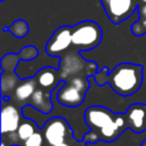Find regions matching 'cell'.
Listing matches in <instances>:
<instances>
[{"label": "cell", "instance_id": "4fadbf2b", "mask_svg": "<svg viewBox=\"0 0 146 146\" xmlns=\"http://www.w3.org/2000/svg\"><path fill=\"white\" fill-rule=\"evenodd\" d=\"M39 125L36 124L35 121L31 120V119H26L25 121L21 122L17 131L15 132L16 133V138H17V141H24L26 140L27 138H30L33 133H35L38 130H39Z\"/></svg>", "mask_w": 146, "mask_h": 146}, {"label": "cell", "instance_id": "3957f363", "mask_svg": "<svg viewBox=\"0 0 146 146\" xmlns=\"http://www.w3.org/2000/svg\"><path fill=\"white\" fill-rule=\"evenodd\" d=\"M88 89V78L79 75L71 76L66 81H62L59 83L57 91V100L63 106L78 107L84 102Z\"/></svg>", "mask_w": 146, "mask_h": 146}, {"label": "cell", "instance_id": "8992f818", "mask_svg": "<svg viewBox=\"0 0 146 146\" xmlns=\"http://www.w3.org/2000/svg\"><path fill=\"white\" fill-rule=\"evenodd\" d=\"M106 16L115 25L129 18L137 9V0H100Z\"/></svg>", "mask_w": 146, "mask_h": 146}, {"label": "cell", "instance_id": "cb8c5ba5", "mask_svg": "<svg viewBox=\"0 0 146 146\" xmlns=\"http://www.w3.org/2000/svg\"><path fill=\"white\" fill-rule=\"evenodd\" d=\"M1 1H5V0H1Z\"/></svg>", "mask_w": 146, "mask_h": 146}, {"label": "cell", "instance_id": "5b68a950", "mask_svg": "<svg viewBox=\"0 0 146 146\" xmlns=\"http://www.w3.org/2000/svg\"><path fill=\"white\" fill-rule=\"evenodd\" d=\"M41 131L47 146H54L74 139L71 125L62 116H52L48 119L44 125L41 128Z\"/></svg>", "mask_w": 146, "mask_h": 146}, {"label": "cell", "instance_id": "9c48e42d", "mask_svg": "<svg viewBox=\"0 0 146 146\" xmlns=\"http://www.w3.org/2000/svg\"><path fill=\"white\" fill-rule=\"evenodd\" d=\"M21 113L18 108L10 104L9 100L6 103L5 99H2V106H1V135H10L17 131L19 124H21Z\"/></svg>", "mask_w": 146, "mask_h": 146}, {"label": "cell", "instance_id": "30bf717a", "mask_svg": "<svg viewBox=\"0 0 146 146\" xmlns=\"http://www.w3.org/2000/svg\"><path fill=\"white\" fill-rule=\"evenodd\" d=\"M34 79L38 83L39 88L46 89L48 91H54L63 80L59 68H55L52 66H44L40 68L35 74Z\"/></svg>", "mask_w": 146, "mask_h": 146}, {"label": "cell", "instance_id": "7a4b0ae2", "mask_svg": "<svg viewBox=\"0 0 146 146\" xmlns=\"http://www.w3.org/2000/svg\"><path fill=\"white\" fill-rule=\"evenodd\" d=\"M107 73V67L95 73L98 86L110 83L111 88L122 97H129L137 92L143 83V66L135 63H120Z\"/></svg>", "mask_w": 146, "mask_h": 146}, {"label": "cell", "instance_id": "2e32d148", "mask_svg": "<svg viewBox=\"0 0 146 146\" xmlns=\"http://www.w3.org/2000/svg\"><path fill=\"white\" fill-rule=\"evenodd\" d=\"M44 137L41 130H38L35 133H33L30 138L22 141L21 146H44Z\"/></svg>", "mask_w": 146, "mask_h": 146}, {"label": "cell", "instance_id": "9a60e30c", "mask_svg": "<svg viewBox=\"0 0 146 146\" xmlns=\"http://www.w3.org/2000/svg\"><path fill=\"white\" fill-rule=\"evenodd\" d=\"M21 60H25V62H32L34 59H36V57L39 56V49L35 46H26L24 48H22V50L18 52Z\"/></svg>", "mask_w": 146, "mask_h": 146}, {"label": "cell", "instance_id": "8fae6325", "mask_svg": "<svg viewBox=\"0 0 146 146\" xmlns=\"http://www.w3.org/2000/svg\"><path fill=\"white\" fill-rule=\"evenodd\" d=\"M51 91L38 87L32 97L30 98V100L27 102V104L32 105L34 108H36L39 112L43 114H49L54 108L51 102Z\"/></svg>", "mask_w": 146, "mask_h": 146}, {"label": "cell", "instance_id": "ffe728a7", "mask_svg": "<svg viewBox=\"0 0 146 146\" xmlns=\"http://www.w3.org/2000/svg\"><path fill=\"white\" fill-rule=\"evenodd\" d=\"M140 146H146V139H144V140L141 141V144H140Z\"/></svg>", "mask_w": 146, "mask_h": 146}, {"label": "cell", "instance_id": "603a6c76", "mask_svg": "<svg viewBox=\"0 0 146 146\" xmlns=\"http://www.w3.org/2000/svg\"><path fill=\"white\" fill-rule=\"evenodd\" d=\"M141 2H143V3H146V0H141Z\"/></svg>", "mask_w": 146, "mask_h": 146}, {"label": "cell", "instance_id": "7402d4cb", "mask_svg": "<svg viewBox=\"0 0 146 146\" xmlns=\"http://www.w3.org/2000/svg\"><path fill=\"white\" fill-rule=\"evenodd\" d=\"M10 146H21V145H18V144H11Z\"/></svg>", "mask_w": 146, "mask_h": 146}, {"label": "cell", "instance_id": "ba28073f", "mask_svg": "<svg viewBox=\"0 0 146 146\" xmlns=\"http://www.w3.org/2000/svg\"><path fill=\"white\" fill-rule=\"evenodd\" d=\"M127 129L135 133H141L146 130V104L133 103L123 113Z\"/></svg>", "mask_w": 146, "mask_h": 146}, {"label": "cell", "instance_id": "6da1fadb", "mask_svg": "<svg viewBox=\"0 0 146 146\" xmlns=\"http://www.w3.org/2000/svg\"><path fill=\"white\" fill-rule=\"evenodd\" d=\"M83 119L90 129L83 136L87 144H95L99 140L113 143L127 129L123 113H114L104 106L88 107Z\"/></svg>", "mask_w": 146, "mask_h": 146}, {"label": "cell", "instance_id": "5bb4252c", "mask_svg": "<svg viewBox=\"0 0 146 146\" xmlns=\"http://www.w3.org/2000/svg\"><path fill=\"white\" fill-rule=\"evenodd\" d=\"M5 31H9L15 38H24L29 34V31H30V27H29V24L26 23V21L24 19H16L10 26L8 27H3Z\"/></svg>", "mask_w": 146, "mask_h": 146}, {"label": "cell", "instance_id": "d6986e66", "mask_svg": "<svg viewBox=\"0 0 146 146\" xmlns=\"http://www.w3.org/2000/svg\"><path fill=\"white\" fill-rule=\"evenodd\" d=\"M137 10L139 13V17H146V3L139 5Z\"/></svg>", "mask_w": 146, "mask_h": 146}, {"label": "cell", "instance_id": "44dd1931", "mask_svg": "<svg viewBox=\"0 0 146 146\" xmlns=\"http://www.w3.org/2000/svg\"><path fill=\"white\" fill-rule=\"evenodd\" d=\"M1 146H6V143H5V141H3V140H2V141H1Z\"/></svg>", "mask_w": 146, "mask_h": 146}, {"label": "cell", "instance_id": "e0dca14e", "mask_svg": "<svg viewBox=\"0 0 146 146\" xmlns=\"http://www.w3.org/2000/svg\"><path fill=\"white\" fill-rule=\"evenodd\" d=\"M131 32L133 35L140 36L146 33V17H139L137 22H135L131 26Z\"/></svg>", "mask_w": 146, "mask_h": 146}, {"label": "cell", "instance_id": "ac0fdd59", "mask_svg": "<svg viewBox=\"0 0 146 146\" xmlns=\"http://www.w3.org/2000/svg\"><path fill=\"white\" fill-rule=\"evenodd\" d=\"M54 146H87V143L82 139V140H76L75 138L71 141H64V143H60V144H57V145H54Z\"/></svg>", "mask_w": 146, "mask_h": 146}, {"label": "cell", "instance_id": "52a82bcc", "mask_svg": "<svg viewBox=\"0 0 146 146\" xmlns=\"http://www.w3.org/2000/svg\"><path fill=\"white\" fill-rule=\"evenodd\" d=\"M72 29L73 26H59L49 38L46 43V54L51 57H58L72 44Z\"/></svg>", "mask_w": 146, "mask_h": 146}, {"label": "cell", "instance_id": "7c38bea8", "mask_svg": "<svg viewBox=\"0 0 146 146\" xmlns=\"http://www.w3.org/2000/svg\"><path fill=\"white\" fill-rule=\"evenodd\" d=\"M38 88V83L33 78H29V79H24L22 80L17 87L14 90V99L18 103H25L29 102L30 98L32 97V95L34 94V91Z\"/></svg>", "mask_w": 146, "mask_h": 146}, {"label": "cell", "instance_id": "277c9868", "mask_svg": "<svg viewBox=\"0 0 146 146\" xmlns=\"http://www.w3.org/2000/svg\"><path fill=\"white\" fill-rule=\"evenodd\" d=\"M103 39L102 27L94 21H82L72 29V44L79 52L96 48Z\"/></svg>", "mask_w": 146, "mask_h": 146}]
</instances>
